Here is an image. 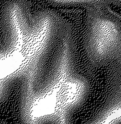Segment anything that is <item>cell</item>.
<instances>
[{"instance_id": "6da1fadb", "label": "cell", "mask_w": 121, "mask_h": 124, "mask_svg": "<svg viewBox=\"0 0 121 124\" xmlns=\"http://www.w3.org/2000/svg\"><path fill=\"white\" fill-rule=\"evenodd\" d=\"M29 58L16 71L0 79V124H33Z\"/></svg>"}, {"instance_id": "7a4b0ae2", "label": "cell", "mask_w": 121, "mask_h": 124, "mask_svg": "<svg viewBox=\"0 0 121 124\" xmlns=\"http://www.w3.org/2000/svg\"><path fill=\"white\" fill-rule=\"evenodd\" d=\"M84 44L91 59L106 60L119 56L121 48L119 17L106 6L88 8Z\"/></svg>"}, {"instance_id": "3957f363", "label": "cell", "mask_w": 121, "mask_h": 124, "mask_svg": "<svg viewBox=\"0 0 121 124\" xmlns=\"http://www.w3.org/2000/svg\"><path fill=\"white\" fill-rule=\"evenodd\" d=\"M56 6H84L87 8L106 6L110 0H48Z\"/></svg>"}]
</instances>
